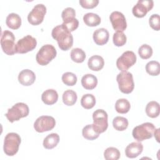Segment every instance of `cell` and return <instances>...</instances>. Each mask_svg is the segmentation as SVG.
<instances>
[{"instance_id":"cell-1","label":"cell","mask_w":160,"mask_h":160,"mask_svg":"<svg viewBox=\"0 0 160 160\" xmlns=\"http://www.w3.org/2000/svg\"><path fill=\"white\" fill-rule=\"evenodd\" d=\"M51 35L52 38L57 41L61 50L68 51L72 46V35L63 24L54 27L52 30Z\"/></svg>"},{"instance_id":"cell-2","label":"cell","mask_w":160,"mask_h":160,"mask_svg":"<svg viewBox=\"0 0 160 160\" xmlns=\"http://www.w3.org/2000/svg\"><path fill=\"white\" fill-rule=\"evenodd\" d=\"M21 137L16 132H9L4 138L3 149L5 154L9 156L15 155L21 144Z\"/></svg>"},{"instance_id":"cell-3","label":"cell","mask_w":160,"mask_h":160,"mask_svg":"<svg viewBox=\"0 0 160 160\" xmlns=\"http://www.w3.org/2000/svg\"><path fill=\"white\" fill-rule=\"evenodd\" d=\"M156 128L151 122H144L136 126L132 130V136L138 141H142L153 136Z\"/></svg>"},{"instance_id":"cell-4","label":"cell","mask_w":160,"mask_h":160,"mask_svg":"<svg viewBox=\"0 0 160 160\" xmlns=\"http://www.w3.org/2000/svg\"><path fill=\"white\" fill-rule=\"evenodd\" d=\"M29 112V107L26 104L23 102H18L11 108L8 109L5 116L10 122H13L14 121H19L22 118L28 116Z\"/></svg>"},{"instance_id":"cell-5","label":"cell","mask_w":160,"mask_h":160,"mask_svg":"<svg viewBox=\"0 0 160 160\" xmlns=\"http://www.w3.org/2000/svg\"><path fill=\"white\" fill-rule=\"evenodd\" d=\"M57 54L56 48L51 44L42 46L36 56L37 62L41 66H46L50 62Z\"/></svg>"},{"instance_id":"cell-6","label":"cell","mask_w":160,"mask_h":160,"mask_svg":"<svg viewBox=\"0 0 160 160\" xmlns=\"http://www.w3.org/2000/svg\"><path fill=\"white\" fill-rule=\"evenodd\" d=\"M116 80L119 90L124 94L131 93L134 88L132 74L128 71H122L117 75Z\"/></svg>"},{"instance_id":"cell-7","label":"cell","mask_w":160,"mask_h":160,"mask_svg":"<svg viewBox=\"0 0 160 160\" xmlns=\"http://www.w3.org/2000/svg\"><path fill=\"white\" fill-rule=\"evenodd\" d=\"M15 37L14 34L8 30H5L1 34V45L4 53L11 56L16 52V44L14 42Z\"/></svg>"},{"instance_id":"cell-8","label":"cell","mask_w":160,"mask_h":160,"mask_svg":"<svg viewBox=\"0 0 160 160\" xmlns=\"http://www.w3.org/2000/svg\"><path fill=\"white\" fill-rule=\"evenodd\" d=\"M93 127L99 134L106 131L108 127V114L103 109H97L92 114Z\"/></svg>"},{"instance_id":"cell-9","label":"cell","mask_w":160,"mask_h":160,"mask_svg":"<svg viewBox=\"0 0 160 160\" xmlns=\"http://www.w3.org/2000/svg\"><path fill=\"white\" fill-rule=\"evenodd\" d=\"M76 12L72 8H65L61 14V17L63 21V24L70 31H74L79 26V21L75 18Z\"/></svg>"},{"instance_id":"cell-10","label":"cell","mask_w":160,"mask_h":160,"mask_svg":"<svg viewBox=\"0 0 160 160\" xmlns=\"http://www.w3.org/2000/svg\"><path fill=\"white\" fill-rule=\"evenodd\" d=\"M136 62V56L133 51H127L122 54L116 61L117 68L121 71H126Z\"/></svg>"},{"instance_id":"cell-11","label":"cell","mask_w":160,"mask_h":160,"mask_svg":"<svg viewBox=\"0 0 160 160\" xmlns=\"http://www.w3.org/2000/svg\"><path fill=\"white\" fill-rule=\"evenodd\" d=\"M37 45L36 39L31 35H27L19 39L16 45V52L24 54L32 51Z\"/></svg>"},{"instance_id":"cell-12","label":"cell","mask_w":160,"mask_h":160,"mask_svg":"<svg viewBox=\"0 0 160 160\" xmlns=\"http://www.w3.org/2000/svg\"><path fill=\"white\" fill-rule=\"evenodd\" d=\"M46 13V8L42 4H36L28 16V22L32 25H39L44 20Z\"/></svg>"},{"instance_id":"cell-13","label":"cell","mask_w":160,"mask_h":160,"mask_svg":"<svg viewBox=\"0 0 160 160\" xmlns=\"http://www.w3.org/2000/svg\"><path fill=\"white\" fill-rule=\"evenodd\" d=\"M56 125L54 118L49 116L39 117L34 123V128L38 132H43L52 129Z\"/></svg>"},{"instance_id":"cell-14","label":"cell","mask_w":160,"mask_h":160,"mask_svg":"<svg viewBox=\"0 0 160 160\" xmlns=\"http://www.w3.org/2000/svg\"><path fill=\"white\" fill-rule=\"evenodd\" d=\"M153 6L154 2L152 0H139L132 8V14L137 18H143L152 9Z\"/></svg>"},{"instance_id":"cell-15","label":"cell","mask_w":160,"mask_h":160,"mask_svg":"<svg viewBox=\"0 0 160 160\" xmlns=\"http://www.w3.org/2000/svg\"><path fill=\"white\" fill-rule=\"evenodd\" d=\"M112 28L117 31H124L127 28V22L124 14L119 11H113L109 16Z\"/></svg>"},{"instance_id":"cell-16","label":"cell","mask_w":160,"mask_h":160,"mask_svg":"<svg viewBox=\"0 0 160 160\" xmlns=\"http://www.w3.org/2000/svg\"><path fill=\"white\" fill-rule=\"evenodd\" d=\"M36 80V75L30 69H24L18 75V81L23 86H28L32 85Z\"/></svg>"},{"instance_id":"cell-17","label":"cell","mask_w":160,"mask_h":160,"mask_svg":"<svg viewBox=\"0 0 160 160\" xmlns=\"http://www.w3.org/2000/svg\"><path fill=\"white\" fill-rule=\"evenodd\" d=\"M143 150V145L139 142H132L125 149V154L129 158L138 157Z\"/></svg>"},{"instance_id":"cell-18","label":"cell","mask_w":160,"mask_h":160,"mask_svg":"<svg viewBox=\"0 0 160 160\" xmlns=\"http://www.w3.org/2000/svg\"><path fill=\"white\" fill-rule=\"evenodd\" d=\"M93 40L98 45L102 46L106 44L109 40V34L105 28H99L93 33Z\"/></svg>"},{"instance_id":"cell-19","label":"cell","mask_w":160,"mask_h":160,"mask_svg":"<svg viewBox=\"0 0 160 160\" xmlns=\"http://www.w3.org/2000/svg\"><path fill=\"white\" fill-rule=\"evenodd\" d=\"M42 102L47 105H52L55 104L58 99V94L57 91L52 89H49L43 92L41 95Z\"/></svg>"},{"instance_id":"cell-20","label":"cell","mask_w":160,"mask_h":160,"mask_svg":"<svg viewBox=\"0 0 160 160\" xmlns=\"http://www.w3.org/2000/svg\"><path fill=\"white\" fill-rule=\"evenodd\" d=\"M88 65L91 70L99 71L103 68L104 65V61L101 56L99 55H94L91 56L88 59Z\"/></svg>"},{"instance_id":"cell-21","label":"cell","mask_w":160,"mask_h":160,"mask_svg":"<svg viewBox=\"0 0 160 160\" xmlns=\"http://www.w3.org/2000/svg\"><path fill=\"white\" fill-rule=\"evenodd\" d=\"M81 84L86 89L92 90L96 87L98 79L92 74H85L81 78Z\"/></svg>"},{"instance_id":"cell-22","label":"cell","mask_w":160,"mask_h":160,"mask_svg":"<svg viewBox=\"0 0 160 160\" xmlns=\"http://www.w3.org/2000/svg\"><path fill=\"white\" fill-rule=\"evenodd\" d=\"M6 23L8 28L12 29H18L21 25V18L18 14L12 12L8 15Z\"/></svg>"},{"instance_id":"cell-23","label":"cell","mask_w":160,"mask_h":160,"mask_svg":"<svg viewBox=\"0 0 160 160\" xmlns=\"http://www.w3.org/2000/svg\"><path fill=\"white\" fill-rule=\"evenodd\" d=\"M59 141V136L57 133H51L48 135L43 141V146L48 149L55 148Z\"/></svg>"},{"instance_id":"cell-24","label":"cell","mask_w":160,"mask_h":160,"mask_svg":"<svg viewBox=\"0 0 160 160\" xmlns=\"http://www.w3.org/2000/svg\"><path fill=\"white\" fill-rule=\"evenodd\" d=\"M83 21L88 26L94 27L101 23V18L97 14L88 12L84 15Z\"/></svg>"},{"instance_id":"cell-25","label":"cell","mask_w":160,"mask_h":160,"mask_svg":"<svg viewBox=\"0 0 160 160\" xmlns=\"http://www.w3.org/2000/svg\"><path fill=\"white\" fill-rule=\"evenodd\" d=\"M146 114L152 118H155L158 117L159 114V104L154 101H150L148 103L146 107Z\"/></svg>"},{"instance_id":"cell-26","label":"cell","mask_w":160,"mask_h":160,"mask_svg":"<svg viewBox=\"0 0 160 160\" xmlns=\"http://www.w3.org/2000/svg\"><path fill=\"white\" fill-rule=\"evenodd\" d=\"M77 99L78 96L76 92L71 89L66 90L63 92L62 101L66 106H70L74 105L76 103Z\"/></svg>"},{"instance_id":"cell-27","label":"cell","mask_w":160,"mask_h":160,"mask_svg":"<svg viewBox=\"0 0 160 160\" xmlns=\"http://www.w3.org/2000/svg\"><path fill=\"white\" fill-rule=\"evenodd\" d=\"M82 136L88 140H94L97 139L99 134L96 131L92 124H88L84 126L82 130Z\"/></svg>"},{"instance_id":"cell-28","label":"cell","mask_w":160,"mask_h":160,"mask_svg":"<svg viewBox=\"0 0 160 160\" xmlns=\"http://www.w3.org/2000/svg\"><path fill=\"white\" fill-rule=\"evenodd\" d=\"M131 108L130 102L126 99H119L115 103L116 111L121 114L127 113Z\"/></svg>"},{"instance_id":"cell-29","label":"cell","mask_w":160,"mask_h":160,"mask_svg":"<svg viewBox=\"0 0 160 160\" xmlns=\"http://www.w3.org/2000/svg\"><path fill=\"white\" fill-rule=\"evenodd\" d=\"M112 125L116 130L122 131L127 129L128 126V121L124 117L117 116L113 119Z\"/></svg>"},{"instance_id":"cell-30","label":"cell","mask_w":160,"mask_h":160,"mask_svg":"<svg viewBox=\"0 0 160 160\" xmlns=\"http://www.w3.org/2000/svg\"><path fill=\"white\" fill-rule=\"evenodd\" d=\"M96 104V98L91 94H86L82 96L81 99V106L86 109H89L92 108Z\"/></svg>"},{"instance_id":"cell-31","label":"cell","mask_w":160,"mask_h":160,"mask_svg":"<svg viewBox=\"0 0 160 160\" xmlns=\"http://www.w3.org/2000/svg\"><path fill=\"white\" fill-rule=\"evenodd\" d=\"M71 59L77 63L82 62L86 58L85 52L81 48H74L71 51Z\"/></svg>"},{"instance_id":"cell-32","label":"cell","mask_w":160,"mask_h":160,"mask_svg":"<svg viewBox=\"0 0 160 160\" xmlns=\"http://www.w3.org/2000/svg\"><path fill=\"white\" fill-rule=\"evenodd\" d=\"M146 71L151 76H158L160 72V65L156 61H151L146 65Z\"/></svg>"},{"instance_id":"cell-33","label":"cell","mask_w":160,"mask_h":160,"mask_svg":"<svg viewBox=\"0 0 160 160\" xmlns=\"http://www.w3.org/2000/svg\"><path fill=\"white\" fill-rule=\"evenodd\" d=\"M120 156L119 151L114 147L108 148L104 152V157L106 160H118Z\"/></svg>"},{"instance_id":"cell-34","label":"cell","mask_w":160,"mask_h":160,"mask_svg":"<svg viewBox=\"0 0 160 160\" xmlns=\"http://www.w3.org/2000/svg\"><path fill=\"white\" fill-rule=\"evenodd\" d=\"M127 38L125 34L122 31H117L113 34L112 41L115 46L119 47L124 46L126 42Z\"/></svg>"},{"instance_id":"cell-35","label":"cell","mask_w":160,"mask_h":160,"mask_svg":"<svg viewBox=\"0 0 160 160\" xmlns=\"http://www.w3.org/2000/svg\"><path fill=\"white\" fill-rule=\"evenodd\" d=\"M138 54L142 59H149L152 54V49L148 44H142L139 48Z\"/></svg>"},{"instance_id":"cell-36","label":"cell","mask_w":160,"mask_h":160,"mask_svg":"<svg viewBox=\"0 0 160 160\" xmlns=\"http://www.w3.org/2000/svg\"><path fill=\"white\" fill-rule=\"evenodd\" d=\"M77 76L75 74L71 72H66L62 76V81L63 83L67 86H74L77 82Z\"/></svg>"},{"instance_id":"cell-37","label":"cell","mask_w":160,"mask_h":160,"mask_svg":"<svg viewBox=\"0 0 160 160\" xmlns=\"http://www.w3.org/2000/svg\"><path fill=\"white\" fill-rule=\"evenodd\" d=\"M149 23L150 26L156 31L160 29V18L159 15L158 14H154L151 15L149 19Z\"/></svg>"},{"instance_id":"cell-38","label":"cell","mask_w":160,"mask_h":160,"mask_svg":"<svg viewBox=\"0 0 160 160\" xmlns=\"http://www.w3.org/2000/svg\"><path fill=\"white\" fill-rule=\"evenodd\" d=\"M99 3L98 0H80V5L85 9H92L97 6Z\"/></svg>"}]
</instances>
